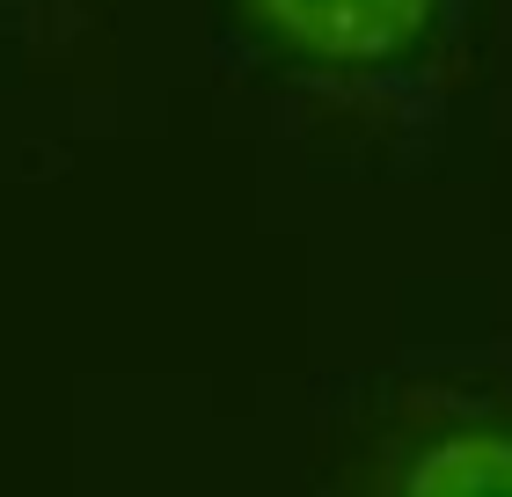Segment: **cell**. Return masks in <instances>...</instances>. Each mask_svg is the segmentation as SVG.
<instances>
[{"label": "cell", "mask_w": 512, "mask_h": 497, "mask_svg": "<svg viewBox=\"0 0 512 497\" xmlns=\"http://www.w3.org/2000/svg\"><path fill=\"white\" fill-rule=\"evenodd\" d=\"M322 497H512V402L388 388L322 439Z\"/></svg>", "instance_id": "cell-1"}, {"label": "cell", "mask_w": 512, "mask_h": 497, "mask_svg": "<svg viewBox=\"0 0 512 497\" xmlns=\"http://www.w3.org/2000/svg\"><path fill=\"white\" fill-rule=\"evenodd\" d=\"M271 59L322 81H366L417 59L447 0H227Z\"/></svg>", "instance_id": "cell-2"}]
</instances>
